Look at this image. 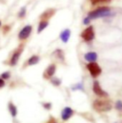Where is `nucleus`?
Returning <instances> with one entry per match:
<instances>
[{
  "mask_svg": "<svg viewBox=\"0 0 122 123\" xmlns=\"http://www.w3.org/2000/svg\"><path fill=\"white\" fill-rule=\"evenodd\" d=\"M70 36H71V30L70 29H65L64 31H61L60 39L63 43H67L70 39Z\"/></svg>",
  "mask_w": 122,
  "mask_h": 123,
  "instance_id": "15",
  "label": "nucleus"
},
{
  "mask_svg": "<svg viewBox=\"0 0 122 123\" xmlns=\"http://www.w3.org/2000/svg\"><path fill=\"white\" fill-rule=\"evenodd\" d=\"M33 31V26L32 25H26L24 26L17 34V40L19 43L22 44H27V42L29 41L30 37L31 36V33Z\"/></svg>",
  "mask_w": 122,
  "mask_h": 123,
  "instance_id": "5",
  "label": "nucleus"
},
{
  "mask_svg": "<svg viewBox=\"0 0 122 123\" xmlns=\"http://www.w3.org/2000/svg\"><path fill=\"white\" fill-rule=\"evenodd\" d=\"M56 71H57V63H55V62L50 63L42 74L43 79L44 80H50L51 78H53L55 75Z\"/></svg>",
  "mask_w": 122,
  "mask_h": 123,
  "instance_id": "6",
  "label": "nucleus"
},
{
  "mask_svg": "<svg viewBox=\"0 0 122 123\" xmlns=\"http://www.w3.org/2000/svg\"><path fill=\"white\" fill-rule=\"evenodd\" d=\"M110 15H111V8L107 7V6H101V7L94 9L93 11H91L88 13L87 17L90 18V20H93V19H97V18L107 17Z\"/></svg>",
  "mask_w": 122,
  "mask_h": 123,
  "instance_id": "4",
  "label": "nucleus"
},
{
  "mask_svg": "<svg viewBox=\"0 0 122 123\" xmlns=\"http://www.w3.org/2000/svg\"><path fill=\"white\" fill-rule=\"evenodd\" d=\"M92 108L98 113H105V112L111 111L113 108V105L109 99L99 98V99H95L92 102Z\"/></svg>",
  "mask_w": 122,
  "mask_h": 123,
  "instance_id": "3",
  "label": "nucleus"
},
{
  "mask_svg": "<svg viewBox=\"0 0 122 123\" xmlns=\"http://www.w3.org/2000/svg\"><path fill=\"white\" fill-rule=\"evenodd\" d=\"M6 84H7V81H5L4 79H2L0 77V90L3 89L4 87H6Z\"/></svg>",
  "mask_w": 122,
  "mask_h": 123,
  "instance_id": "24",
  "label": "nucleus"
},
{
  "mask_svg": "<svg viewBox=\"0 0 122 123\" xmlns=\"http://www.w3.org/2000/svg\"><path fill=\"white\" fill-rule=\"evenodd\" d=\"M92 92H94L95 95H97V96H99V97H103V98L108 97V93L101 88L99 82L96 81V80H95V81L93 82V84H92Z\"/></svg>",
  "mask_w": 122,
  "mask_h": 123,
  "instance_id": "12",
  "label": "nucleus"
},
{
  "mask_svg": "<svg viewBox=\"0 0 122 123\" xmlns=\"http://www.w3.org/2000/svg\"><path fill=\"white\" fill-rule=\"evenodd\" d=\"M46 123H59V122L57 121V119H56L55 117H50L49 120H48Z\"/></svg>",
  "mask_w": 122,
  "mask_h": 123,
  "instance_id": "23",
  "label": "nucleus"
},
{
  "mask_svg": "<svg viewBox=\"0 0 122 123\" xmlns=\"http://www.w3.org/2000/svg\"><path fill=\"white\" fill-rule=\"evenodd\" d=\"M116 109L118 110V111H122V101L121 100H118L116 102Z\"/></svg>",
  "mask_w": 122,
  "mask_h": 123,
  "instance_id": "22",
  "label": "nucleus"
},
{
  "mask_svg": "<svg viewBox=\"0 0 122 123\" xmlns=\"http://www.w3.org/2000/svg\"><path fill=\"white\" fill-rule=\"evenodd\" d=\"M8 111L9 113L11 114V116L12 117V118H15L17 117V114H18V111H17V107L16 105L12 102V100H10L8 102Z\"/></svg>",
  "mask_w": 122,
  "mask_h": 123,
  "instance_id": "13",
  "label": "nucleus"
},
{
  "mask_svg": "<svg viewBox=\"0 0 122 123\" xmlns=\"http://www.w3.org/2000/svg\"><path fill=\"white\" fill-rule=\"evenodd\" d=\"M57 10L55 8H48L46 9L38 17V25H37V33H41L50 24V20L55 16Z\"/></svg>",
  "mask_w": 122,
  "mask_h": 123,
  "instance_id": "1",
  "label": "nucleus"
},
{
  "mask_svg": "<svg viewBox=\"0 0 122 123\" xmlns=\"http://www.w3.org/2000/svg\"><path fill=\"white\" fill-rule=\"evenodd\" d=\"M92 6H98L101 4H107L110 3L112 0H89Z\"/></svg>",
  "mask_w": 122,
  "mask_h": 123,
  "instance_id": "18",
  "label": "nucleus"
},
{
  "mask_svg": "<svg viewBox=\"0 0 122 123\" xmlns=\"http://www.w3.org/2000/svg\"><path fill=\"white\" fill-rule=\"evenodd\" d=\"M84 59L86 61H88L89 63L90 62H96L97 54L94 53V52H89V53H87V54L84 55Z\"/></svg>",
  "mask_w": 122,
  "mask_h": 123,
  "instance_id": "14",
  "label": "nucleus"
},
{
  "mask_svg": "<svg viewBox=\"0 0 122 123\" xmlns=\"http://www.w3.org/2000/svg\"><path fill=\"white\" fill-rule=\"evenodd\" d=\"M40 59H41V56L39 55H30V57H28L24 61V63L22 64V70L27 69L28 67H30V66H34V65L38 64L40 62Z\"/></svg>",
  "mask_w": 122,
  "mask_h": 123,
  "instance_id": "10",
  "label": "nucleus"
},
{
  "mask_svg": "<svg viewBox=\"0 0 122 123\" xmlns=\"http://www.w3.org/2000/svg\"><path fill=\"white\" fill-rule=\"evenodd\" d=\"M51 57L55 59V63H60L62 65H66V55H65V53L62 49H55L52 55H51Z\"/></svg>",
  "mask_w": 122,
  "mask_h": 123,
  "instance_id": "9",
  "label": "nucleus"
},
{
  "mask_svg": "<svg viewBox=\"0 0 122 123\" xmlns=\"http://www.w3.org/2000/svg\"><path fill=\"white\" fill-rule=\"evenodd\" d=\"M86 68L87 70L89 71L90 74H91L92 77L93 78H96L97 76H99L102 73V70L100 68V66L96 63V62H90L86 65Z\"/></svg>",
  "mask_w": 122,
  "mask_h": 123,
  "instance_id": "8",
  "label": "nucleus"
},
{
  "mask_svg": "<svg viewBox=\"0 0 122 123\" xmlns=\"http://www.w3.org/2000/svg\"><path fill=\"white\" fill-rule=\"evenodd\" d=\"M80 37L82 38V40L84 42H87V43L92 42L94 39V37H95V32H94L93 27L92 26H89L86 29H84L82 31V32L80 33Z\"/></svg>",
  "mask_w": 122,
  "mask_h": 123,
  "instance_id": "7",
  "label": "nucleus"
},
{
  "mask_svg": "<svg viewBox=\"0 0 122 123\" xmlns=\"http://www.w3.org/2000/svg\"><path fill=\"white\" fill-rule=\"evenodd\" d=\"M1 27H2V20L0 19V29H1Z\"/></svg>",
  "mask_w": 122,
  "mask_h": 123,
  "instance_id": "25",
  "label": "nucleus"
},
{
  "mask_svg": "<svg viewBox=\"0 0 122 123\" xmlns=\"http://www.w3.org/2000/svg\"><path fill=\"white\" fill-rule=\"evenodd\" d=\"M25 47H26V44L19 43L17 47H15L13 50L11 51V53L7 56L6 60L3 62V64L9 67H15L20 60V57L25 50Z\"/></svg>",
  "mask_w": 122,
  "mask_h": 123,
  "instance_id": "2",
  "label": "nucleus"
},
{
  "mask_svg": "<svg viewBox=\"0 0 122 123\" xmlns=\"http://www.w3.org/2000/svg\"><path fill=\"white\" fill-rule=\"evenodd\" d=\"M42 106H43V108L46 109L47 111H50V110L52 109V107H53V105H52L51 102H42Z\"/></svg>",
  "mask_w": 122,
  "mask_h": 123,
  "instance_id": "21",
  "label": "nucleus"
},
{
  "mask_svg": "<svg viewBox=\"0 0 122 123\" xmlns=\"http://www.w3.org/2000/svg\"><path fill=\"white\" fill-rule=\"evenodd\" d=\"M74 114H75V112H74V110L73 108H71V107H65L61 111V114H60L61 120L63 122H66L69 119H71L74 116Z\"/></svg>",
  "mask_w": 122,
  "mask_h": 123,
  "instance_id": "11",
  "label": "nucleus"
},
{
  "mask_svg": "<svg viewBox=\"0 0 122 123\" xmlns=\"http://www.w3.org/2000/svg\"><path fill=\"white\" fill-rule=\"evenodd\" d=\"M12 30V25L10 24H7V25H4L1 27V31L3 32V34H7L8 32H10Z\"/></svg>",
  "mask_w": 122,
  "mask_h": 123,
  "instance_id": "20",
  "label": "nucleus"
},
{
  "mask_svg": "<svg viewBox=\"0 0 122 123\" xmlns=\"http://www.w3.org/2000/svg\"><path fill=\"white\" fill-rule=\"evenodd\" d=\"M0 77H1L2 79H4L5 81H8V80H10L11 77H12V73H11L10 71L3 72V73L0 74Z\"/></svg>",
  "mask_w": 122,
  "mask_h": 123,
  "instance_id": "19",
  "label": "nucleus"
},
{
  "mask_svg": "<svg viewBox=\"0 0 122 123\" xmlns=\"http://www.w3.org/2000/svg\"><path fill=\"white\" fill-rule=\"evenodd\" d=\"M26 15H27V8L26 7H22L19 10V12H17V14H16L17 18L20 19V20H23L26 17Z\"/></svg>",
  "mask_w": 122,
  "mask_h": 123,
  "instance_id": "16",
  "label": "nucleus"
},
{
  "mask_svg": "<svg viewBox=\"0 0 122 123\" xmlns=\"http://www.w3.org/2000/svg\"><path fill=\"white\" fill-rule=\"evenodd\" d=\"M49 81H50V83H51L52 85H54L55 87H59L61 85V83H62L60 78L57 77V76H55V75L53 78H51Z\"/></svg>",
  "mask_w": 122,
  "mask_h": 123,
  "instance_id": "17",
  "label": "nucleus"
}]
</instances>
